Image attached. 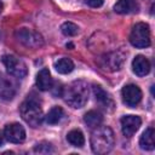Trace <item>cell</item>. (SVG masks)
<instances>
[{"label": "cell", "instance_id": "1", "mask_svg": "<svg viewBox=\"0 0 155 155\" xmlns=\"http://www.w3.org/2000/svg\"><path fill=\"white\" fill-rule=\"evenodd\" d=\"M64 102L71 108H82L88 99V86L85 81L76 80L63 88Z\"/></svg>", "mask_w": 155, "mask_h": 155}, {"label": "cell", "instance_id": "2", "mask_svg": "<svg viewBox=\"0 0 155 155\" xmlns=\"http://www.w3.org/2000/svg\"><path fill=\"white\" fill-rule=\"evenodd\" d=\"M115 143L114 132L108 126H98L91 134V148L94 154L109 153Z\"/></svg>", "mask_w": 155, "mask_h": 155}, {"label": "cell", "instance_id": "3", "mask_svg": "<svg viewBox=\"0 0 155 155\" xmlns=\"http://www.w3.org/2000/svg\"><path fill=\"white\" fill-rule=\"evenodd\" d=\"M22 119L31 127H39L44 120V114L40 104L33 98H27L19 107Z\"/></svg>", "mask_w": 155, "mask_h": 155}, {"label": "cell", "instance_id": "4", "mask_svg": "<svg viewBox=\"0 0 155 155\" xmlns=\"http://www.w3.org/2000/svg\"><path fill=\"white\" fill-rule=\"evenodd\" d=\"M130 42L137 48H145L150 46V29L147 23L139 22L133 25L130 34Z\"/></svg>", "mask_w": 155, "mask_h": 155}, {"label": "cell", "instance_id": "5", "mask_svg": "<svg viewBox=\"0 0 155 155\" xmlns=\"http://www.w3.org/2000/svg\"><path fill=\"white\" fill-rule=\"evenodd\" d=\"M15 36L22 45H24L25 47H29V48H39L44 45L42 36L39 33H36L31 29H28V28L17 29L15 33Z\"/></svg>", "mask_w": 155, "mask_h": 155}, {"label": "cell", "instance_id": "6", "mask_svg": "<svg viewBox=\"0 0 155 155\" xmlns=\"http://www.w3.org/2000/svg\"><path fill=\"white\" fill-rule=\"evenodd\" d=\"M1 61H2L4 65L6 67V70L10 75L22 79L28 74L25 63L22 59H19L18 57H16L13 54H5V56H2Z\"/></svg>", "mask_w": 155, "mask_h": 155}, {"label": "cell", "instance_id": "7", "mask_svg": "<svg viewBox=\"0 0 155 155\" xmlns=\"http://www.w3.org/2000/svg\"><path fill=\"white\" fill-rule=\"evenodd\" d=\"M124 61H125V56L122 52L120 51H114V52H109L107 53L103 58H101V67L105 70H109V71H115V70H119L122 64H124Z\"/></svg>", "mask_w": 155, "mask_h": 155}, {"label": "cell", "instance_id": "8", "mask_svg": "<svg viewBox=\"0 0 155 155\" xmlns=\"http://www.w3.org/2000/svg\"><path fill=\"white\" fill-rule=\"evenodd\" d=\"M122 101L128 107H136L142 99V91L137 85H126L121 91Z\"/></svg>", "mask_w": 155, "mask_h": 155}, {"label": "cell", "instance_id": "9", "mask_svg": "<svg viewBox=\"0 0 155 155\" xmlns=\"http://www.w3.org/2000/svg\"><path fill=\"white\" fill-rule=\"evenodd\" d=\"M4 136L11 143H22L25 139V130L21 124L13 122L5 127Z\"/></svg>", "mask_w": 155, "mask_h": 155}, {"label": "cell", "instance_id": "10", "mask_svg": "<svg viewBox=\"0 0 155 155\" xmlns=\"http://www.w3.org/2000/svg\"><path fill=\"white\" fill-rule=\"evenodd\" d=\"M142 120L139 116L136 115H125L121 117V130L124 136L132 137L139 128Z\"/></svg>", "mask_w": 155, "mask_h": 155}, {"label": "cell", "instance_id": "11", "mask_svg": "<svg viewBox=\"0 0 155 155\" xmlns=\"http://www.w3.org/2000/svg\"><path fill=\"white\" fill-rule=\"evenodd\" d=\"M93 93H94V97H96V101L107 110H113L114 109V101L113 98L110 97V94L104 91L102 88V86L99 85H94L93 86Z\"/></svg>", "mask_w": 155, "mask_h": 155}, {"label": "cell", "instance_id": "12", "mask_svg": "<svg viewBox=\"0 0 155 155\" xmlns=\"http://www.w3.org/2000/svg\"><path fill=\"white\" fill-rule=\"evenodd\" d=\"M139 4L137 0H117L114 5V11L120 15H127V13H134L138 12Z\"/></svg>", "mask_w": 155, "mask_h": 155}, {"label": "cell", "instance_id": "13", "mask_svg": "<svg viewBox=\"0 0 155 155\" xmlns=\"http://www.w3.org/2000/svg\"><path fill=\"white\" fill-rule=\"evenodd\" d=\"M132 70L138 76H145L150 71V62L148 58H145L142 54H138L134 57L132 62Z\"/></svg>", "mask_w": 155, "mask_h": 155}, {"label": "cell", "instance_id": "14", "mask_svg": "<svg viewBox=\"0 0 155 155\" xmlns=\"http://www.w3.org/2000/svg\"><path fill=\"white\" fill-rule=\"evenodd\" d=\"M15 93H16L15 84L10 79L0 74V97L8 101L15 97Z\"/></svg>", "mask_w": 155, "mask_h": 155}, {"label": "cell", "instance_id": "15", "mask_svg": "<svg viewBox=\"0 0 155 155\" xmlns=\"http://www.w3.org/2000/svg\"><path fill=\"white\" fill-rule=\"evenodd\" d=\"M36 86L39 90L41 91H48L52 88V85H53V81H52V78H51V73L48 69L44 68L41 69L38 75H36Z\"/></svg>", "mask_w": 155, "mask_h": 155}, {"label": "cell", "instance_id": "16", "mask_svg": "<svg viewBox=\"0 0 155 155\" xmlns=\"http://www.w3.org/2000/svg\"><path fill=\"white\" fill-rule=\"evenodd\" d=\"M139 145L143 150H153L155 148V142H154V128L148 127L140 136L139 139Z\"/></svg>", "mask_w": 155, "mask_h": 155}, {"label": "cell", "instance_id": "17", "mask_svg": "<svg viewBox=\"0 0 155 155\" xmlns=\"http://www.w3.org/2000/svg\"><path fill=\"white\" fill-rule=\"evenodd\" d=\"M84 121H85V124H86L88 127L96 128V127H98V126L102 124L103 116H102V114H101L99 111H97V110H90V111H87V113L85 114Z\"/></svg>", "mask_w": 155, "mask_h": 155}, {"label": "cell", "instance_id": "18", "mask_svg": "<svg viewBox=\"0 0 155 155\" xmlns=\"http://www.w3.org/2000/svg\"><path fill=\"white\" fill-rule=\"evenodd\" d=\"M54 68L59 74H69L74 69V63L70 58L63 57L54 62Z\"/></svg>", "mask_w": 155, "mask_h": 155}, {"label": "cell", "instance_id": "19", "mask_svg": "<svg viewBox=\"0 0 155 155\" xmlns=\"http://www.w3.org/2000/svg\"><path fill=\"white\" fill-rule=\"evenodd\" d=\"M63 115H64V111L61 107H53L45 116V121L48 125H56L62 120Z\"/></svg>", "mask_w": 155, "mask_h": 155}, {"label": "cell", "instance_id": "20", "mask_svg": "<svg viewBox=\"0 0 155 155\" xmlns=\"http://www.w3.org/2000/svg\"><path fill=\"white\" fill-rule=\"evenodd\" d=\"M67 140L73 145V147H82L85 143V137L84 133L80 130H71L70 132H68L67 134Z\"/></svg>", "mask_w": 155, "mask_h": 155}, {"label": "cell", "instance_id": "21", "mask_svg": "<svg viewBox=\"0 0 155 155\" xmlns=\"http://www.w3.org/2000/svg\"><path fill=\"white\" fill-rule=\"evenodd\" d=\"M61 30L64 35L67 36H74L79 33V27L71 22H64L62 25H61Z\"/></svg>", "mask_w": 155, "mask_h": 155}, {"label": "cell", "instance_id": "22", "mask_svg": "<svg viewBox=\"0 0 155 155\" xmlns=\"http://www.w3.org/2000/svg\"><path fill=\"white\" fill-rule=\"evenodd\" d=\"M35 153H39V154H50V153H53V148L50 143L47 142H42V143H39L35 145L34 148Z\"/></svg>", "mask_w": 155, "mask_h": 155}, {"label": "cell", "instance_id": "23", "mask_svg": "<svg viewBox=\"0 0 155 155\" xmlns=\"http://www.w3.org/2000/svg\"><path fill=\"white\" fill-rule=\"evenodd\" d=\"M85 1L91 7H101L104 2V0H85Z\"/></svg>", "mask_w": 155, "mask_h": 155}, {"label": "cell", "instance_id": "24", "mask_svg": "<svg viewBox=\"0 0 155 155\" xmlns=\"http://www.w3.org/2000/svg\"><path fill=\"white\" fill-rule=\"evenodd\" d=\"M63 86L61 85V84H57L56 85V88L52 91L53 92V96H56V97H62V94H63Z\"/></svg>", "mask_w": 155, "mask_h": 155}, {"label": "cell", "instance_id": "25", "mask_svg": "<svg viewBox=\"0 0 155 155\" xmlns=\"http://www.w3.org/2000/svg\"><path fill=\"white\" fill-rule=\"evenodd\" d=\"M2 143H4V137H2V134L0 133V147L2 145Z\"/></svg>", "mask_w": 155, "mask_h": 155}, {"label": "cell", "instance_id": "26", "mask_svg": "<svg viewBox=\"0 0 155 155\" xmlns=\"http://www.w3.org/2000/svg\"><path fill=\"white\" fill-rule=\"evenodd\" d=\"M2 7H4V6H2V2H1V1H0V12H1V11H2Z\"/></svg>", "mask_w": 155, "mask_h": 155}]
</instances>
